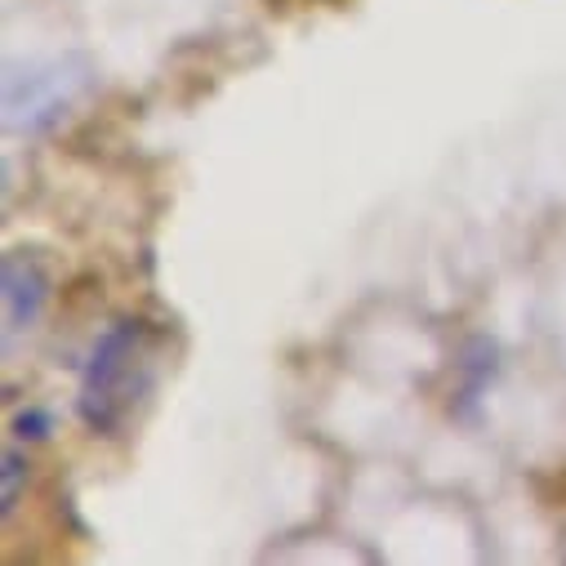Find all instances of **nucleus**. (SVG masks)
I'll return each instance as SVG.
<instances>
[{
    "label": "nucleus",
    "instance_id": "nucleus-1",
    "mask_svg": "<svg viewBox=\"0 0 566 566\" xmlns=\"http://www.w3.org/2000/svg\"><path fill=\"white\" fill-rule=\"evenodd\" d=\"M148 357H153L148 331L138 322H116L94 339L81 370V392H76L81 419L94 433H116L129 419L134 401L148 392V379H153Z\"/></svg>",
    "mask_w": 566,
    "mask_h": 566
},
{
    "label": "nucleus",
    "instance_id": "nucleus-2",
    "mask_svg": "<svg viewBox=\"0 0 566 566\" xmlns=\"http://www.w3.org/2000/svg\"><path fill=\"white\" fill-rule=\"evenodd\" d=\"M85 76H67L63 67H50V72H36L28 81H10V94H6V107H10V129H41L50 125L67 103L72 94L81 90Z\"/></svg>",
    "mask_w": 566,
    "mask_h": 566
},
{
    "label": "nucleus",
    "instance_id": "nucleus-3",
    "mask_svg": "<svg viewBox=\"0 0 566 566\" xmlns=\"http://www.w3.org/2000/svg\"><path fill=\"white\" fill-rule=\"evenodd\" d=\"M0 286H6V339L32 331L45 313L50 300V276L32 254H6V268H0Z\"/></svg>",
    "mask_w": 566,
    "mask_h": 566
},
{
    "label": "nucleus",
    "instance_id": "nucleus-4",
    "mask_svg": "<svg viewBox=\"0 0 566 566\" xmlns=\"http://www.w3.org/2000/svg\"><path fill=\"white\" fill-rule=\"evenodd\" d=\"M23 478H28V464L19 451H6V486H0V513H14L19 495H23Z\"/></svg>",
    "mask_w": 566,
    "mask_h": 566
},
{
    "label": "nucleus",
    "instance_id": "nucleus-5",
    "mask_svg": "<svg viewBox=\"0 0 566 566\" xmlns=\"http://www.w3.org/2000/svg\"><path fill=\"white\" fill-rule=\"evenodd\" d=\"M14 433H19V438H50V415H45V410H23V415H14Z\"/></svg>",
    "mask_w": 566,
    "mask_h": 566
}]
</instances>
